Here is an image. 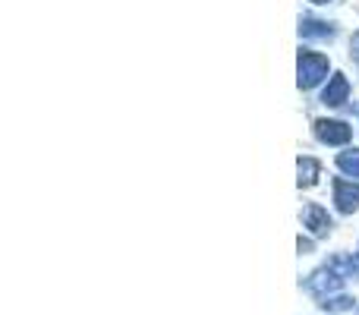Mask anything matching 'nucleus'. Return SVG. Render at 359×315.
I'll return each instance as SVG.
<instances>
[{"instance_id": "1", "label": "nucleus", "mask_w": 359, "mask_h": 315, "mask_svg": "<svg viewBox=\"0 0 359 315\" xmlns=\"http://www.w3.org/2000/svg\"><path fill=\"white\" fill-rule=\"evenodd\" d=\"M322 69H325V63L318 60V57L306 54L303 60H299V86H306V88H309V86H316V82L322 79V76H318V73H322Z\"/></svg>"}, {"instance_id": "2", "label": "nucleus", "mask_w": 359, "mask_h": 315, "mask_svg": "<svg viewBox=\"0 0 359 315\" xmlns=\"http://www.w3.org/2000/svg\"><path fill=\"white\" fill-rule=\"evenodd\" d=\"M337 202H341V211H353V208H359V186L337 183Z\"/></svg>"}, {"instance_id": "3", "label": "nucleus", "mask_w": 359, "mask_h": 315, "mask_svg": "<svg viewBox=\"0 0 359 315\" xmlns=\"http://www.w3.org/2000/svg\"><path fill=\"white\" fill-rule=\"evenodd\" d=\"M318 136H322L325 142H344V139L350 136V130L344 123H318Z\"/></svg>"}, {"instance_id": "4", "label": "nucleus", "mask_w": 359, "mask_h": 315, "mask_svg": "<svg viewBox=\"0 0 359 315\" xmlns=\"http://www.w3.org/2000/svg\"><path fill=\"white\" fill-rule=\"evenodd\" d=\"M344 92H347V86H344V79H334V86H331L328 92H325V101H328V105H341Z\"/></svg>"}, {"instance_id": "5", "label": "nucleus", "mask_w": 359, "mask_h": 315, "mask_svg": "<svg viewBox=\"0 0 359 315\" xmlns=\"http://www.w3.org/2000/svg\"><path fill=\"white\" fill-rule=\"evenodd\" d=\"M341 167L344 170H359V152H353V155H341Z\"/></svg>"}, {"instance_id": "6", "label": "nucleus", "mask_w": 359, "mask_h": 315, "mask_svg": "<svg viewBox=\"0 0 359 315\" xmlns=\"http://www.w3.org/2000/svg\"><path fill=\"white\" fill-rule=\"evenodd\" d=\"M316 4H325V0H316Z\"/></svg>"}]
</instances>
